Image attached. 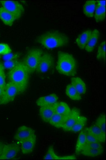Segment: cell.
Returning a JSON list of instances; mask_svg holds the SVG:
<instances>
[{
  "label": "cell",
  "instance_id": "obj_23",
  "mask_svg": "<svg viewBox=\"0 0 106 160\" xmlns=\"http://www.w3.org/2000/svg\"><path fill=\"white\" fill-rule=\"evenodd\" d=\"M65 118L66 117L62 116L61 115L55 113L50 120L49 123L54 127L61 128L64 122Z\"/></svg>",
  "mask_w": 106,
  "mask_h": 160
},
{
  "label": "cell",
  "instance_id": "obj_9",
  "mask_svg": "<svg viewBox=\"0 0 106 160\" xmlns=\"http://www.w3.org/2000/svg\"><path fill=\"white\" fill-rule=\"evenodd\" d=\"M20 147L17 144H4L3 151L0 160H10L15 158L18 154Z\"/></svg>",
  "mask_w": 106,
  "mask_h": 160
},
{
  "label": "cell",
  "instance_id": "obj_2",
  "mask_svg": "<svg viewBox=\"0 0 106 160\" xmlns=\"http://www.w3.org/2000/svg\"><path fill=\"white\" fill-rule=\"evenodd\" d=\"M30 73L23 62H19L15 68L10 70L8 78L10 82L18 88L19 94L22 93L27 89Z\"/></svg>",
  "mask_w": 106,
  "mask_h": 160
},
{
  "label": "cell",
  "instance_id": "obj_13",
  "mask_svg": "<svg viewBox=\"0 0 106 160\" xmlns=\"http://www.w3.org/2000/svg\"><path fill=\"white\" fill-rule=\"evenodd\" d=\"M100 37V33L98 29L92 31L91 35L86 44L85 49L88 52H92L98 43Z\"/></svg>",
  "mask_w": 106,
  "mask_h": 160
},
{
  "label": "cell",
  "instance_id": "obj_36",
  "mask_svg": "<svg viewBox=\"0 0 106 160\" xmlns=\"http://www.w3.org/2000/svg\"><path fill=\"white\" fill-rule=\"evenodd\" d=\"M77 158L75 157V155H67V156H64V157H60V160H76Z\"/></svg>",
  "mask_w": 106,
  "mask_h": 160
},
{
  "label": "cell",
  "instance_id": "obj_38",
  "mask_svg": "<svg viewBox=\"0 0 106 160\" xmlns=\"http://www.w3.org/2000/svg\"><path fill=\"white\" fill-rule=\"evenodd\" d=\"M4 146V144L2 142H0V158L2 156V153H3Z\"/></svg>",
  "mask_w": 106,
  "mask_h": 160
},
{
  "label": "cell",
  "instance_id": "obj_31",
  "mask_svg": "<svg viewBox=\"0 0 106 160\" xmlns=\"http://www.w3.org/2000/svg\"><path fill=\"white\" fill-rule=\"evenodd\" d=\"M11 52L12 50L8 44L3 43H0V55L4 56L9 54Z\"/></svg>",
  "mask_w": 106,
  "mask_h": 160
},
{
  "label": "cell",
  "instance_id": "obj_14",
  "mask_svg": "<svg viewBox=\"0 0 106 160\" xmlns=\"http://www.w3.org/2000/svg\"><path fill=\"white\" fill-rule=\"evenodd\" d=\"M55 113L54 105L41 107L40 109L41 118L46 123L49 122L50 120Z\"/></svg>",
  "mask_w": 106,
  "mask_h": 160
},
{
  "label": "cell",
  "instance_id": "obj_10",
  "mask_svg": "<svg viewBox=\"0 0 106 160\" xmlns=\"http://www.w3.org/2000/svg\"><path fill=\"white\" fill-rule=\"evenodd\" d=\"M80 116V111H79V109L77 108L71 109L70 113L65 118L61 128L66 132L70 131L71 128Z\"/></svg>",
  "mask_w": 106,
  "mask_h": 160
},
{
  "label": "cell",
  "instance_id": "obj_21",
  "mask_svg": "<svg viewBox=\"0 0 106 160\" xmlns=\"http://www.w3.org/2000/svg\"><path fill=\"white\" fill-rule=\"evenodd\" d=\"M86 144V136L85 130L81 131L79 134L77 142L75 146V152L77 154H80Z\"/></svg>",
  "mask_w": 106,
  "mask_h": 160
},
{
  "label": "cell",
  "instance_id": "obj_8",
  "mask_svg": "<svg viewBox=\"0 0 106 160\" xmlns=\"http://www.w3.org/2000/svg\"><path fill=\"white\" fill-rule=\"evenodd\" d=\"M35 131L27 126H22L18 128L15 133L14 139L17 142L22 143L25 140H27L31 137L35 136Z\"/></svg>",
  "mask_w": 106,
  "mask_h": 160
},
{
  "label": "cell",
  "instance_id": "obj_17",
  "mask_svg": "<svg viewBox=\"0 0 106 160\" xmlns=\"http://www.w3.org/2000/svg\"><path fill=\"white\" fill-rule=\"evenodd\" d=\"M71 84L80 95L85 94L86 92V85L84 81L79 77L71 78Z\"/></svg>",
  "mask_w": 106,
  "mask_h": 160
},
{
  "label": "cell",
  "instance_id": "obj_35",
  "mask_svg": "<svg viewBox=\"0 0 106 160\" xmlns=\"http://www.w3.org/2000/svg\"><path fill=\"white\" fill-rule=\"evenodd\" d=\"M85 132V136H86V144L88 143H91V142H99L98 141L97 139L95 138L93 135H92L87 130L85 129L84 130Z\"/></svg>",
  "mask_w": 106,
  "mask_h": 160
},
{
  "label": "cell",
  "instance_id": "obj_34",
  "mask_svg": "<svg viewBox=\"0 0 106 160\" xmlns=\"http://www.w3.org/2000/svg\"><path fill=\"white\" fill-rule=\"evenodd\" d=\"M84 147L93 148V149H104L103 145L100 142H91V143H88V144H86Z\"/></svg>",
  "mask_w": 106,
  "mask_h": 160
},
{
  "label": "cell",
  "instance_id": "obj_4",
  "mask_svg": "<svg viewBox=\"0 0 106 160\" xmlns=\"http://www.w3.org/2000/svg\"><path fill=\"white\" fill-rule=\"evenodd\" d=\"M43 53L42 50L37 48L31 49L28 51L22 62L26 66L30 74L36 70Z\"/></svg>",
  "mask_w": 106,
  "mask_h": 160
},
{
  "label": "cell",
  "instance_id": "obj_24",
  "mask_svg": "<svg viewBox=\"0 0 106 160\" xmlns=\"http://www.w3.org/2000/svg\"><path fill=\"white\" fill-rule=\"evenodd\" d=\"M87 121L88 120L86 117L80 115L71 128L70 131L73 132H78L79 131H81L85 126Z\"/></svg>",
  "mask_w": 106,
  "mask_h": 160
},
{
  "label": "cell",
  "instance_id": "obj_6",
  "mask_svg": "<svg viewBox=\"0 0 106 160\" xmlns=\"http://www.w3.org/2000/svg\"><path fill=\"white\" fill-rule=\"evenodd\" d=\"M19 94L18 88L14 84L9 82L6 83L4 89L3 94L0 100V105H6L13 102L16 97Z\"/></svg>",
  "mask_w": 106,
  "mask_h": 160
},
{
  "label": "cell",
  "instance_id": "obj_28",
  "mask_svg": "<svg viewBox=\"0 0 106 160\" xmlns=\"http://www.w3.org/2000/svg\"><path fill=\"white\" fill-rule=\"evenodd\" d=\"M60 157L55 152L52 146H50L49 148H48V151L46 153V155L44 156V160H59Z\"/></svg>",
  "mask_w": 106,
  "mask_h": 160
},
{
  "label": "cell",
  "instance_id": "obj_37",
  "mask_svg": "<svg viewBox=\"0 0 106 160\" xmlns=\"http://www.w3.org/2000/svg\"><path fill=\"white\" fill-rule=\"evenodd\" d=\"M97 6L99 7H106V1L105 0H99L97 2Z\"/></svg>",
  "mask_w": 106,
  "mask_h": 160
},
{
  "label": "cell",
  "instance_id": "obj_3",
  "mask_svg": "<svg viewBox=\"0 0 106 160\" xmlns=\"http://www.w3.org/2000/svg\"><path fill=\"white\" fill-rule=\"evenodd\" d=\"M77 61L69 53L60 51L58 53L56 69L59 73L67 77H74L77 71Z\"/></svg>",
  "mask_w": 106,
  "mask_h": 160
},
{
  "label": "cell",
  "instance_id": "obj_20",
  "mask_svg": "<svg viewBox=\"0 0 106 160\" xmlns=\"http://www.w3.org/2000/svg\"><path fill=\"white\" fill-rule=\"evenodd\" d=\"M97 8V2L94 0L88 1L83 6V13L87 17L92 18L94 16Z\"/></svg>",
  "mask_w": 106,
  "mask_h": 160
},
{
  "label": "cell",
  "instance_id": "obj_32",
  "mask_svg": "<svg viewBox=\"0 0 106 160\" xmlns=\"http://www.w3.org/2000/svg\"><path fill=\"white\" fill-rule=\"evenodd\" d=\"M19 62L17 60L6 61L3 65L6 69H11L15 68V66H16L18 64Z\"/></svg>",
  "mask_w": 106,
  "mask_h": 160
},
{
  "label": "cell",
  "instance_id": "obj_11",
  "mask_svg": "<svg viewBox=\"0 0 106 160\" xmlns=\"http://www.w3.org/2000/svg\"><path fill=\"white\" fill-rule=\"evenodd\" d=\"M58 101V97L55 93L51 95L42 96L37 99L36 100V105L39 107H44L46 106L54 105Z\"/></svg>",
  "mask_w": 106,
  "mask_h": 160
},
{
  "label": "cell",
  "instance_id": "obj_12",
  "mask_svg": "<svg viewBox=\"0 0 106 160\" xmlns=\"http://www.w3.org/2000/svg\"><path fill=\"white\" fill-rule=\"evenodd\" d=\"M36 143V135L31 137L27 140H25L21 143V149L23 154H28L31 153L35 148Z\"/></svg>",
  "mask_w": 106,
  "mask_h": 160
},
{
  "label": "cell",
  "instance_id": "obj_22",
  "mask_svg": "<svg viewBox=\"0 0 106 160\" xmlns=\"http://www.w3.org/2000/svg\"><path fill=\"white\" fill-rule=\"evenodd\" d=\"M66 94L67 96L71 100L74 101H79L81 100L82 97L77 90L75 89L73 86L70 84H68L66 88Z\"/></svg>",
  "mask_w": 106,
  "mask_h": 160
},
{
  "label": "cell",
  "instance_id": "obj_5",
  "mask_svg": "<svg viewBox=\"0 0 106 160\" xmlns=\"http://www.w3.org/2000/svg\"><path fill=\"white\" fill-rule=\"evenodd\" d=\"M0 3L6 10L12 15L16 20L21 18L24 12V8L22 4L15 1H0Z\"/></svg>",
  "mask_w": 106,
  "mask_h": 160
},
{
  "label": "cell",
  "instance_id": "obj_25",
  "mask_svg": "<svg viewBox=\"0 0 106 160\" xmlns=\"http://www.w3.org/2000/svg\"><path fill=\"white\" fill-rule=\"evenodd\" d=\"M103 152L104 149H93L84 147L81 152V153L85 157L94 158L99 157L103 154Z\"/></svg>",
  "mask_w": 106,
  "mask_h": 160
},
{
  "label": "cell",
  "instance_id": "obj_7",
  "mask_svg": "<svg viewBox=\"0 0 106 160\" xmlns=\"http://www.w3.org/2000/svg\"><path fill=\"white\" fill-rule=\"evenodd\" d=\"M53 56L49 53H43L36 71L39 73H46L53 67Z\"/></svg>",
  "mask_w": 106,
  "mask_h": 160
},
{
  "label": "cell",
  "instance_id": "obj_30",
  "mask_svg": "<svg viewBox=\"0 0 106 160\" xmlns=\"http://www.w3.org/2000/svg\"><path fill=\"white\" fill-rule=\"evenodd\" d=\"M5 68L2 63H0V87L4 90L6 85Z\"/></svg>",
  "mask_w": 106,
  "mask_h": 160
},
{
  "label": "cell",
  "instance_id": "obj_15",
  "mask_svg": "<svg viewBox=\"0 0 106 160\" xmlns=\"http://www.w3.org/2000/svg\"><path fill=\"white\" fill-rule=\"evenodd\" d=\"M91 33V30H86L80 34L76 38V43L80 49H85Z\"/></svg>",
  "mask_w": 106,
  "mask_h": 160
},
{
  "label": "cell",
  "instance_id": "obj_33",
  "mask_svg": "<svg viewBox=\"0 0 106 160\" xmlns=\"http://www.w3.org/2000/svg\"><path fill=\"white\" fill-rule=\"evenodd\" d=\"M20 57V53H10L9 54L4 55L3 56V59L5 61H10V60H17Z\"/></svg>",
  "mask_w": 106,
  "mask_h": 160
},
{
  "label": "cell",
  "instance_id": "obj_27",
  "mask_svg": "<svg viewBox=\"0 0 106 160\" xmlns=\"http://www.w3.org/2000/svg\"><path fill=\"white\" fill-rule=\"evenodd\" d=\"M98 60H104L106 59V42L103 41L99 45L97 52Z\"/></svg>",
  "mask_w": 106,
  "mask_h": 160
},
{
  "label": "cell",
  "instance_id": "obj_18",
  "mask_svg": "<svg viewBox=\"0 0 106 160\" xmlns=\"http://www.w3.org/2000/svg\"><path fill=\"white\" fill-rule=\"evenodd\" d=\"M55 113L67 117L70 113L71 109L69 105L65 102H57L54 104Z\"/></svg>",
  "mask_w": 106,
  "mask_h": 160
},
{
  "label": "cell",
  "instance_id": "obj_1",
  "mask_svg": "<svg viewBox=\"0 0 106 160\" xmlns=\"http://www.w3.org/2000/svg\"><path fill=\"white\" fill-rule=\"evenodd\" d=\"M36 41L48 49H53L67 46L70 39L67 35L59 31H50L38 37Z\"/></svg>",
  "mask_w": 106,
  "mask_h": 160
},
{
  "label": "cell",
  "instance_id": "obj_29",
  "mask_svg": "<svg viewBox=\"0 0 106 160\" xmlns=\"http://www.w3.org/2000/svg\"><path fill=\"white\" fill-rule=\"evenodd\" d=\"M95 124L106 134V115L101 114L97 118Z\"/></svg>",
  "mask_w": 106,
  "mask_h": 160
},
{
  "label": "cell",
  "instance_id": "obj_19",
  "mask_svg": "<svg viewBox=\"0 0 106 160\" xmlns=\"http://www.w3.org/2000/svg\"><path fill=\"white\" fill-rule=\"evenodd\" d=\"M0 19L5 25L9 26L12 25L16 20L15 17L2 7H0Z\"/></svg>",
  "mask_w": 106,
  "mask_h": 160
},
{
  "label": "cell",
  "instance_id": "obj_16",
  "mask_svg": "<svg viewBox=\"0 0 106 160\" xmlns=\"http://www.w3.org/2000/svg\"><path fill=\"white\" fill-rule=\"evenodd\" d=\"M86 129L101 143L104 142L106 141V134L103 132L95 124L91 126L90 127L87 128Z\"/></svg>",
  "mask_w": 106,
  "mask_h": 160
},
{
  "label": "cell",
  "instance_id": "obj_39",
  "mask_svg": "<svg viewBox=\"0 0 106 160\" xmlns=\"http://www.w3.org/2000/svg\"><path fill=\"white\" fill-rule=\"evenodd\" d=\"M3 91L4 90L0 87V100H1V99L2 98V96L3 94Z\"/></svg>",
  "mask_w": 106,
  "mask_h": 160
},
{
  "label": "cell",
  "instance_id": "obj_26",
  "mask_svg": "<svg viewBox=\"0 0 106 160\" xmlns=\"http://www.w3.org/2000/svg\"><path fill=\"white\" fill-rule=\"evenodd\" d=\"M94 17L97 22L104 21L106 18V7L97 6Z\"/></svg>",
  "mask_w": 106,
  "mask_h": 160
}]
</instances>
